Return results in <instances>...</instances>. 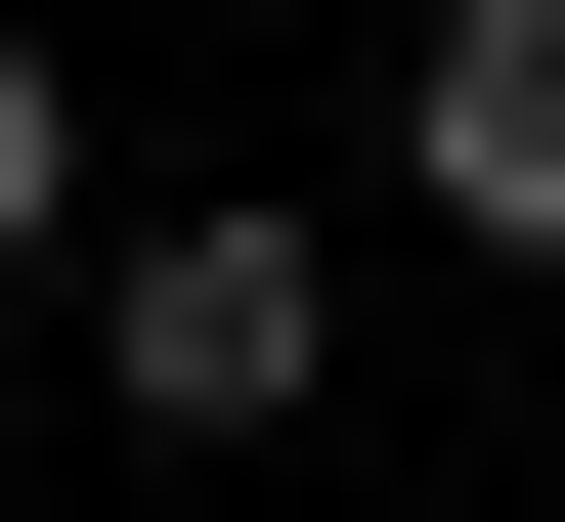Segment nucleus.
<instances>
[{
    "label": "nucleus",
    "mask_w": 565,
    "mask_h": 522,
    "mask_svg": "<svg viewBox=\"0 0 565 522\" xmlns=\"http://www.w3.org/2000/svg\"><path fill=\"white\" fill-rule=\"evenodd\" d=\"M87 392H131V436H305V392H349V262L305 219H131L87 262Z\"/></svg>",
    "instance_id": "obj_1"
},
{
    "label": "nucleus",
    "mask_w": 565,
    "mask_h": 522,
    "mask_svg": "<svg viewBox=\"0 0 565 522\" xmlns=\"http://www.w3.org/2000/svg\"><path fill=\"white\" fill-rule=\"evenodd\" d=\"M392 174L479 262H565V0H435V44H392Z\"/></svg>",
    "instance_id": "obj_2"
},
{
    "label": "nucleus",
    "mask_w": 565,
    "mask_h": 522,
    "mask_svg": "<svg viewBox=\"0 0 565 522\" xmlns=\"http://www.w3.org/2000/svg\"><path fill=\"white\" fill-rule=\"evenodd\" d=\"M44 219H87V131H44V44H0V262H44Z\"/></svg>",
    "instance_id": "obj_3"
}]
</instances>
